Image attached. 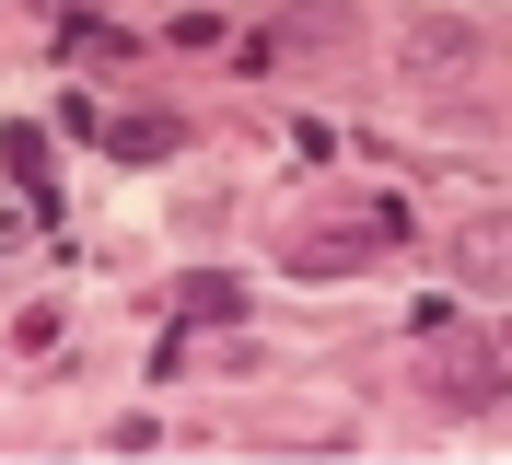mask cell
Listing matches in <instances>:
<instances>
[{"mask_svg": "<svg viewBox=\"0 0 512 465\" xmlns=\"http://www.w3.org/2000/svg\"><path fill=\"white\" fill-rule=\"evenodd\" d=\"M396 70H408L419 93H454V82L489 70V35L466 24V12H408V24H396Z\"/></svg>", "mask_w": 512, "mask_h": 465, "instance_id": "obj_1", "label": "cell"}, {"mask_svg": "<svg viewBox=\"0 0 512 465\" xmlns=\"http://www.w3.org/2000/svg\"><path fill=\"white\" fill-rule=\"evenodd\" d=\"M384 233H408V221H396V210H373V221H291V279H350V268H373Z\"/></svg>", "mask_w": 512, "mask_h": 465, "instance_id": "obj_2", "label": "cell"}, {"mask_svg": "<svg viewBox=\"0 0 512 465\" xmlns=\"http://www.w3.org/2000/svg\"><path fill=\"white\" fill-rule=\"evenodd\" d=\"M454 279H478V291H501V279H512V210H489V221L454 233Z\"/></svg>", "mask_w": 512, "mask_h": 465, "instance_id": "obj_3", "label": "cell"}, {"mask_svg": "<svg viewBox=\"0 0 512 465\" xmlns=\"http://www.w3.org/2000/svg\"><path fill=\"white\" fill-rule=\"evenodd\" d=\"M175 140H187V128L163 117V105H140V117H117V128H105V152H117V163H163Z\"/></svg>", "mask_w": 512, "mask_h": 465, "instance_id": "obj_4", "label": "cell"}, {"mask_svg": "<svg viewBox=\"0 0 512 465\" xmlns=\"http://www.w3.org/2000/svg\"><path fill=\"white\" fill-rule=\"evenodd\" d=\"M443 396L478 407V396H501V372H489V361H443Z\"/></svg>", "mask_w": 512, "mask_h": 465, "instance_id": "obj_5", "label": "cell"}, {"mask_svg": "<svg viewBox=\"0 0 512 465\" xmlns=\"http://www.w3.org/2000/svg\"><path fill=\"white\" fill-rule=\"evenodd\" d=\"M0 163H12L24 186H47V140H35V128H12V140H0Z\"/></svg>", "mask_w": 512, "mask_h": 465, "instance_id": "obj_6", "label": "cell"}]
</instances>
